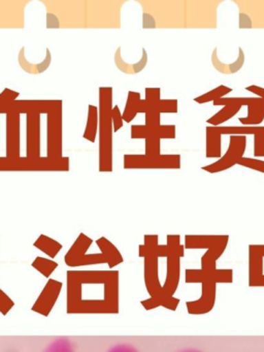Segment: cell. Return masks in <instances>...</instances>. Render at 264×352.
I'll list each match as a JSON object with an SVG mask.
<instances>
[{
  "label": "cell",
  "instance_id": "7",
  "mask_svg": "<svg viewBox=\"0 0 264 352\" xmlns=\"http://www.w3.org/2000/svg\"><path fill=\"white\" fill-rule=\"evenodd\" d=\"M41 113L31 111L26 114V157L41 158Z\"/></svg>",
  "mask_w": 264,
  "mask_h": 352
},
{
  "label": "cell",
  "instance_id": "26",
  "mask_svg": "<svg viewBox=\"0 0 264 352\" xmlns=\"http://www.w3.org/2000/svg\"><path fill=\"white\" fill-rule=\"evenodd\" d=\"M107 352H140L134 346L130 344L122 343L113 346Z\"/></svg>",
  "mask_w": 264,
  "mask_h": 352
},
{
  "label": "cell",
  "instance_id": "19",
  "mask_svg": "<svg viewBox=\"0 0 264 352\" xmlns=\"http://www.w3.org/2000/svg\"><path fill=\"white\" fill-rule=\"evenodd\" d=\"M34 245L37 248L45 251V253L52 255V256L57 254V253L59 252L60 249H61V245H60L59 243L56 242L55 240L49 238V236H43V234L37 239Z\"/></svg>",
  "mask_w": 264,
  "mask_h": 352
},
{
  "label": "cell",
  "instance_id": "16",
  "mask_svg": "<svg viewBox=\"0 0 264 352\" xmlns=\"http://www.w3.org/2000/svg\"><path fill=\"white\" fill-rule=\"evenodd\" d=\"M212 63L214 69H218L220 73L233 75L243 67V63H245V54H243V49L239 48V57H237L236 60L232 65H225L224 63L219 60L218 56H217V49H214L212 51Z\"/></svg>",
  "mask_w": 264,
  "mask_h": 352
},
{
  "label": "cell",
  "instance_id": "17",
  "mask_svg": "<svg viewBox=\"0 0 264 352\" xmlns=\"http://www.w3.org/2000/svg\"><path fill=\"white\" fill-rule=\"evenodd\" d=\"M60 288H61V284L56 281H50L47 283V287L43 290L41 298L37 300L36 305L34 306L35 311H38L39 312V310L45 305V300H50V302L53 305L57 296H59Z\"/></svg>",
  "mask_w": 264,
  "mask_h": 352
},
{
  "label": "cell",
  "instance_id": "15",
  "mask_svg": "<svg viewBox=\"0 0 264 352\" xmlns=\"http://www.w3.org/2000/svg\"><path fill=\"white\" fill-rule=\"evenodd\" d=\"M24 50L25 48L23 47L22 50L20 51V54H19V63H20L21 67H22L26 73L36 75V74L43 73L45 69H49L52 61V55L49 49H47V51H45V60H43V63H38V65H30V63H28L26 56H25Z\"/></svg>",
  "mask_w": 264,
  "mask_h": 352
},
{
  "label": "cell",
  "instance_id": "11",
  "mask_svg": "<svg viewBox=\"0 0 264 352\" xmlns=\"http://www.w3.org/2000/svg\"><path fill=\"white\" fill-rule=\"evenodd\" d=\"M248 116L239 118L243 126H258L264 121V100L248 98Z\"/></svg>",
  "mask_w": 264,
  "mask_h": 352
},
{
  "label": "cell",
  "instance_id": "6",
  "mask_svg": "<svg viewBox=\"0 0 264 352\" xmlns=\"http://www.w3.org/2000/svg\"><path fill=\"white\" fill-rule=\"evenodd\" d=\"M6 116V156L8 160L21 158V114L8 110Z\"/></svg>",
  "mask_w": 264,
  "mask_h": 352
},
{
  "label": "cell",
  "instance_id": "10",
  "mask_svg": "<svg viewBox=\"0 0 264 352\" xmlns=\"http://www.w3.org/2000/svg\"><path fill=\"white\" fill-rule=\"evenodd\" d=\"M151 135L160 140H175L177 138V126L175 124L161 125L157 129H150L144 125H131L130 137L132 140H144Z\"/></svg>",
  "mask_w": 264,
  "mask_h": 352
},
{
  "label": "cell",
  "instance_id": "4",
  "mask_svg": "<svg viewBox=\"0 0 264 352\" xmlns=\"http://www.w3.org/2000/svg\"><path fill=\"white\" fill-rule=\"evenodd\" d=\"M123 168L125 170H179L182 156L161 154L156 157H148L144 154H125Z\"/></svg>",
  "mask_w": 264,
  "mask_h": 352
},
{
  "label": "cell",
  "instance_id": "5",
  "mask_svg": "<svg viewBox=\"0 0 264 352\" xmlns=\"http://www.w3.org/2000/svg\"><path fill=\"white\" fill-rule=\"evenodd\" d=\"M245 147H247V137L245 135H230L226 153L214 164L202 166L201 170H206L210 174H218V173L224 172V170L233 168L243 157Z\"/></svg>",
  "mask_w": 264,
  "mask_h": 352
},
{
  "label": "cell",
  "instance_id": "30",
  "mask_svg": "<svg viewBox=\"0 0 264 352\" xmlns=\"http://www.w3.org/2000/svg\"><path fill=\"white\" fill-rule=\"evenodd\" d=\"M239 28H251V21H250L249 18H248V16L245 15V20L243 21H241V20H239Z\"/></svg>",
  "mask_w": 264,
  "mask_h": 352
},
{
  "label": "cell",
  "instance_id": "28",
  "mask_svg": "<svg viewBox=\"0 0 264 352\" xmlns=\"http://www.w3.org/2000/svg\"><path fill=\"white\" fill-rule=\"evenodd\" d=\"M144 28H156V22H155L154 18L148 14H144Z\"/></svg>",
  "mask_w": 264,
  "mask_h": 352
},
{
  "label": "cell",
  "instance_id": "2",
  "mask_svg": "<svg viewBox=\"0 0 264 352\" xmlns=\"http://www.w3.org/2000/svg\"><path fill=\"white\" fill-rule=\"evenodd\" d=\"M62 100H52L47 114V157L52 160L63 158V117Z\"/></svg>",
  "mask_w": 264,
  "mask_h": 352
},
{
  "label": "cell",
  "instance_id": "23",
  "mask_svg": "<svg viewBox=\"0 0 264 352\" xmlns=\"http://www.w3.org/2000/svg\"><path fill=\"white\" fill-rule=\"evenodd\" d=\"M161 114L157 112H148L144 114V126L155 129L161 126Z\"/></svg>",
  "mask_w": 264,
  "mask_h": 352
},
{
  "label": "cell",
  "instance_id": "1",
  "mask_svg": "<svg viewBox=\"0 0 264 352\" xmlns=\"http://www.w3.org/2000/svg\"><path fill=\"white\" fill-rule=\"evenodd\" d=\"M99 94V170L113 172V87H100Z\"/></svg>",
  "mask_w": 264,
  "mask_h": 352
},
{
  "label": "cell",
  "instance_id": "12",
  "mask_svg": "<svg viewBox=\"0 0 264 352\" xmlns=\"http://www.w3.org/2000/svg\"><path fill=\"white\" fill-rule=\"evenodd\" d=\"M144 102H146L144 100L140 98V92H128L127 102H126L125 109H124L123 114H122L124 122H132V120H133L140 113L146 114V107Z\"/></svg>",
  "mask_w": 264,
  "mask_h": 352
},
{
  "label": "cell",
  "instance_id": "13",
  "mask_svg": "<svg viewBox=\"0 0 264 352\" xmlns=\"http://www.w3.org/2000/svg\"><path fill=\"white\" fill-rule=\"evenodd\" d=\"M98 108L93 104L88 106V114H87L86 129H85L82 138L90 143H95L98 133Z\"/></svg>",
  "mask_w": 264,
  "mask_h": 352
},
{
  "label": "cell",
  "instance_id": "22",
  "mask_svg": "<svg viewBox=\"0 0 264 352\" xmlns=\"http://www.w3.org/2000/svg\"><path fill=\"white\" fill-rule=\"evenodd\" d=\"M237 164L243 166V168L257 170V172L264 174V160H256V158L243 157L239 160Z\"/></svg>",
  "mask_w": 264,
  "mask_h": 352
},
{
  "label": "cell",
  "instance_id": "9",
  "mask_svg": "<svg viewBox=\"0 0 264 352\" xmlns=\"http://www.w3.org/2000/svg\"><path fill=\"white\" fill-rule=\"evenodd\" d=\"M219 135H247L254 137L255 157H264V126H212Z\"/></svg>",
  "mask_w": 264,
  "mask_h": 352
},
{
  "label": "cell",
  "instance_id": "25",
  "mask_svg": "<svg viewBox=\"0 0 264 352\" xmlns=\"http://www.w3.org/2000/svg\"><path fill=\"white\" fill-rule=\"evenodd\" d=\"M111 121H113V133H118L123 127L124 120L121 111H120L117 104L113 107V111H111Z\"/></svg>",
  "mask_w": 264,
  "mask_h": 352
},
{
  "label": "cell",
  "instance_id": "31",
  "mask_svg": "<svg viewBox=\"0 0 264 352\" xmlns=\"http://www.w3.org/2000/svg\"><path fill=\"white\" fill-rule=\"evenodd\" d=\"M177 352H204L201 350L196 349V348H185V349L179 350Z\"/></svg>",
  "mask_w": 264,
  "mask_h": 352
},
{
  "label": "cell",
  "instance_id": "14",
  "mask_svg": "<svg viewBox=\"0 0 264 352\" xmlns=\"http://www.w3.org/2000/svg\"><path fill=\"white\" fill-rule=\"evenodd\" d=\"M115 63L117 65L118 69L123 72V73L135 75V74L140 73L146 67V63H148V54H146V51L142 49V56L140 60L134 63V65H127L125 61H123V59H122L121 48H119L115 54Z\"/></svg>",
  "mask_w": 264,
  "mask_h": 352
},
{
  "label": "cell",
  "instance_id": "29",
  "mask_svg": "<svg viewBox=\"0 0 264 352\" xmlns=\"http://www.w3.org/2000/svg\"><path fill=\"white\" fill-rule=\"evenodd\" d=\"M47 28H59V21L57 17L54 16L53 14H47Z\"/></svg>",
  "mask_w": 264,
  "mask_h": 352
},
{
  "label": "cell",
  "instance_id": "21",
  "mask_svg": "<svg viewBox=\"0 0 264 352\" xmlns=\"http://www.w3.org/2000/svg\"><path fill=\"white\" fill-rule=\"evenodd\" d=\"M43 352H76L72 344L65 338H60L49 344Z\"/></svg>",
  "mask_w": 264,
  "mask_h": 352
},
{
  "label": "cell",
  "instance_id": "24",
  "mask_svg": "<svg viewBox=\"0 0 264 352\" xmlns=\"http://www.w3.org/2000/svg\"><path fill=\"white\" fill-rule=\"evenodd\" d=\"M19 96H20L19 92L8 89V88H4L3 91L0 94V108L10 104V102H14Z\"/></svg>",
  "mask_w": 264,
  "mask_h": 352
},
{
  "label": "cell",
  "instance_id": "20",
  "mask_svg": "<svg viewBox=\"0 0 264 352\" xmlns=\"http://www.w3.org/2000/svg\"><path fill=\"white\" fill-rule=\"evenodd\" d=\"M161 140L156 137H148L144 139V155L148 157H156L161 155Z\"/></svg>",
  "mask_w": 264,
  "mask_h": 352
},
{
  "label": "cell",
  "instance_id": "27",
  "mask_svg": "<svg viewBox=\"0 0 264 352\" xmlns=\"http://www.w3.org/2000/svg\"><path fill=\"white\" fill-rule=\"evenodd\" d=\"M247 91L251 92V94H255L257 98H262L264 100V88L260 87V86L250 85L245 88Z\"/></svg>",
  "mask_w": 264,
  "mask_h": 352
},
{
  "label": "cell",
  "instance_id": "8",
  "mask_svg": "<svg viewBox=\"0 0 264 352\" xmlns=\"http://www.w3.org/2000/svg\"><path fill=\"white\" fill-rule=\"evenodd\" d=\"M212 104L214 106H223L224 108L208 119L206 123L210 124V126H221L223 123L232 119L243 106L247 107L248 98H223L214 100Z\"/></svg>",
  "mask_w": 264,
  "mask_h": 352
},
{
  "label": "cell",
  "instance_id": "3",
  "mask_svg": "<svg viewBox=\"0 0 264 352\" xmlns=\"http://www.w3.org/2000/svg\"><path fill=\"white\" fill-rule=\"evenodd\" d=\"M69 158L63 157L59 160H52L47 157L39 160L21 157L16 160H8L0 157V172H68Z\"/></svg>",
  "mask_w": 264,
  "mask_h": 352
},
{
  "label": "cell",
  "instance_id": "18",
  "mask_svg": "<svg viewBox=\"0 0 264 352\" xmlns=\"http://www.w3.org/2000/svg\"><path fill=\"white\" fill-rule=\"evenodd\" d=\"M232 92V88L227 87V86L220 85L206 94H201L194 98V102H197L198 104H208V102H214V100H220L224 98L227 94Z\"/></svg>",
  "mask_w": 264,
  "mask_h": 352
}]
</instances>
